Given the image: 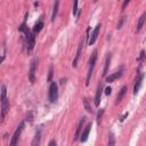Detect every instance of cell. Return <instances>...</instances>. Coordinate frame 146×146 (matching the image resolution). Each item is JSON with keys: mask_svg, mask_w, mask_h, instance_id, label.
I'll use <instances>...</instances> for the list:
<instances>
[{"mask_svg": "<svg viewBox=\"0 0 146 146\" xmlns=\"http://www.w3.org/2000/svg\"><path fill=\"white\" fill-rule=\"evenodd\" d=\"M25 33V47H26V51L30 54L33 48H34V44H35V38H34V34L33 32H30L27 29L24 31Z\"/></svg>", "mask_w": 146, "mask_h": 146, "instance_id": "6da1fadb", "label": "cell"}, {"mask_svg": "<svg viewBox=\"0 0 146 146\" xmlns=\"http://www.w3.org/2000/svg\"><path fill=\"white\" fill-rule=\"evenodd\" d=\"M96 60H97V50H95L89 59V68H88V73H87V81H86V84L88 86L89 82H90V79H91V75H92V72H94V68H95V65H96Z\"/></svg>", "mask_w": 146, "mask_h": 146, "instance_id": "7a4b0ae2", "label": "cell"}, {"mask_svg": "<svg viewBox=\"0 0 146 146\" xmlns=\"http://www.w3.org/2000/svg\"><path fill=\"white\" fill-rule=\"evenodd\" d=\"M48 98L50 103H55L58 98V86L55 81H51L49 86V92H48Z\"/></svg>", "mask_w": 146, "mask_h": 146, "instance_id": "3957f363", "label": "cell"}, {"mask_svg": "<svg viewBox=\"0 0 146 146\" xmlns=\"http://www.w3.org/2000/svg\"><path fill=\"white\" fill-rule=\"evenodd\" d=\"M23 128H24V122H21L19 125L17 127V129L15 130V132H14V135H13V138H11V140H10V145H11V146H15V145L18 143V139H19V136H21V133H22V131H23Z\"/></svg>", "mask_w": 146, "mask_h": 146, "instance_id": "277c9868", "label": "cell"}, {"mask_svg": "<svg viewBox=\"0 0 146 146\" xmlns=\"http://www.w3.org/2000/svg\"><path fill=\"white\" fill-rule=\"evenodd\" d=\"M38 62H39V59H38V58H34V59L31 62L30 74H29V78H30V81H31V83H34V81H35V72H36Z\"/></svg>", "mask_w": 146, "mask_h": 146, "instance_id": "5b68a950", "label": "cell"}, {"mask_svg": "<svg viewBox=\"0 0 146 146\" xmlns=\"http://www.w3.org/2000/svg\"><path fill=\"white\" fill-rule=\"evenodd\" d=\"M143 79H144V73L139 72L137 73V76H136V80H135V86H133V95H137L139 89H140V86H141V82H143Z\"/></svg>", "mask_w": 146, "mask_h": 146, "instance_id": "8992f818", "label": "cell"}, {"mask_svg": "<svg viewBox=\"0 0 146 146\" xmlns=\"http://www.w3.org/2000/svg\"><path fill=\"white\" fill-rule=\"evenodd\" d=\"M100 27H102V25H100V24H97V26H96L95 30L92 31V33H91V35L89 36V40H88V44H89V46H91V44H94V43L96 42V40H97V38H98V34H99Z\"/></svg>", "mask_w": 146, "mask_h": 146, "instance_id": "52a82bcc", "label": "cell"}, {"mask_svg": "<svg viewBox=\"0 0 146 146\" xmlns=\"http://www.w3.org/2000/svg\"><path fill=\"white\" fill-rule=\"evenodd\" d=\"M84 122H86V116L81 117V120L79 121V123H78V125H76V130H75L74 138H73V140H74V141H75V140H78V139H79V137L81 136V130H82V128H83Z\"/></svg>", "mask_w": 146, "mask_h": 146, "instance_id": "ba28073f", "label": "cell"}, {"mask_svg": "<svg viewBox=\"0 0 146 146\" xmlns=\"http://www.w3.org/2000/svg\"><path fill=\"white\" fill-rule=\"evenodd\" d=\"M90 129H91V122H89V123H88V124L84 127V129L82 130V132H81V136H80V140H81L82 143H84V141L88 139V136H89Z\"/></svg>", "mask_w": 146, "mask_h": 146, "instance_id": "9c48e42d", "label": "cell"}, {"mask_svg": "<svg viewBox=\"0 0 146 146\" xmlns=\"http://www.w3.org/2000/svg\"><path fill=\"white\" fill-rule=\"evenodd\" d=\"M82 47H83V40H81V42H80V44H79V47H78L75 57H74L73 63H72V66H73V67H76V65H78V62H79L80 56H81V52H82Z\"/></svg>", "mask_w": 146, "mask_h": 146, "instance_id": "30bf717a", "label": "cell"}, {"mask_svg": "<svg viewBox=\"0 0 146 146\" xmlns=\"http://www.w3.org/2000/svg\"><path fill=\"white\" fill-rule=\"evenodd\" d=\"M8 110H9V100L6 98V99L1 100V119H2V121H3Z\"/></svg>", "mask_w": 146, "mask_h": 146, "instance_id": "8fae6325", "label": "cell"}, {"mask_svg": "<svg viewBox=\"0 0 146 146\" xmlns=\"http://www.w3.org/2000/svg\"><path fill=\"white\" fill-rule=\"evenodd\" d=\"M102 94H103V84L99 83L98 84V88H97V91H96V96H95V106H99Z\"/></svg>", "mask_w": 146, "mask_h": 146, "instance_id": "7c38bea8", "label": "cell"}, {"mask_svg": "<svg viewBox=\"0 0 146 146\" xmlns=\"http://www.w3.org/2000/svg\"><path fill=\"white\" fill-rule=\"evenodd\" d=\"M121 76H122V70H120V71H117V72H114V73H112L111 75L106 76V82H113V81H115L116 79H119V78H121Z\"/></svg>", "mask_w": 146, "mask_h": 146, "instance_id": "4fadbf2b", "label": "cell"}, {"mask_svg": "<svg viewBox=\"0 0 146 146\" xmlns=\"http://www.w3.org/2000/svg\"><path fill=\"white\" fill-rule=\"evenodd\" d=\"M145 21H146V13H143V14H141V16L139 17L138 22H137V27H136V32H140V30H141V27H143V25H144Z\"/></svg>", "mask_w": 146, "mask_h": 146, "instance_id": "5bb4252c", "label": "cell"}, {"mask_svg": "<svg viewBox=\"0 0 146 146\" xmlns=\"http://www.w3.org/2000/svg\"><path fill=\"white\" fill-rule=\"evenodd\" d=\"M59 2L60 0H55V5H54V8H52V14H51V22H54L57 17V14H58V8H59Z\"/></svg>", "mask_w": 146, "mask_h": 146, "instance_id": "9a60e30c", "label": "cell"}, {"mask_svg": "<svg viewBox=\"0 0 146 146\" xmlns=\"http://www.w3.org/2000/svg\"><path fill=\"white\" fill-rule=\"evenodd\" d=\"M111 59H112V54H107L106 60H105V66H104V71H103V76H106V73L108 71L110 64H111Z\"/></svg>", "mask_w": 146, "mask_h": 146, "instance_id": "2e32d148", "label": "cell"}, {"mask_svg": "<svg viewBox=\"0 0 146 146\" xmlns=\"http://www.w3.org/2000/svg\"><path fill=\"white\" fill-rule=\"evenodd\" d=\"M125 92H127V87L124 86V87H122V89H121V90H120V92L117 94V96H116V102H115V104H119V103H121V100H122V98L124 97Z\"/></svg>", "mask_w": 146, "mask_h": 146, "instance_id": "e0dca14e", "label": "cell"}, {"mask_svg": "<svg viewBox=\"0 0 146 146\" xmlns=\"http://www.w3.org/2000/svg\"><path fill=\"white\" fill-rule=\"evenodd\" d=\"M40 138H41V130H40V128L36 130V132H35V136H34V139H33V141H32V145L33 146H35V145H40Z\"/></svg>", "mask_w": 146, "mask_h": 146, "instance_id": "ac0fdd59", "label": "cell"}, {"mask_svg": "<svg viewBox=\"0 0 146 146\" xmlns=\"http://www.w3.org/2000/svg\"><path fill=\"white\" fill-rule=\"evenodd\" d=\"M42 27H43V22H42V21H39V22L34 25V27H33V33H39V32L42 30Z\"/></svg>", "mask_w": 146, "mask_h": 146, "instance_id": "d6986e66", "label": "cell"}, {"mask_svg": "<svg viewBox=\"0 0 146 146\" xmlns=\"http://www.w3.org/2000/svg\"><path fill=\"white\" fill-rule=\"evenodd\" d=\"M83 105H84V108L87 110V112H89V113H91V112H92V110H91V107H90V104H89L88 98H83Z\"/></svg>", "mask_w": 146, "mask_h": 146, "instance_id": "ffe728a7", "label": "cell"}, {"mask_svg": "<svg viewBox=\"0 0 146 146\" xmlns=\"http://www.w3.org/2000/svg\"><path fill=\"white\" fill-rule=\"evenodd\" d=\"M78 3L79 0H73V15H76L78 13Z\"/></svg>", "mask_w": 146, "mask_h": 146, "instance_id": "44dd1931", "label": "cell"}, {"mask_svg": "<svg viewBox=\"0 0 146 146\" xmlns=\"http://www.w3.org/2000/svg\"><path fill=\"white\" fill-rule=\"evenodd\" d=\"M115 144V140H114V136H113V133H111L110 135V138H108V145H114Z\"/></svg>", "mask_w": 146, "mask_h": 146, "instance_id": "7402d4cb", "label": "cell"}, {"mask_svg": "<svg viewBox=\"0 0 146 146\" xmlns=\"http://www.w3.org/2000/svg\"><path fill=\"white\" fill-rule=\"evenodd\" d=\"M103 113H104V110H100V111L98 112V114H97V122H98V123H100V117H102Z\"/></svg>", "mask_w": 146, "mask_h": 146, "instance_id": "603a6c76", "label": "cell"}, {"mask_svg": "<svg viewBox=\"0 0 146 146\" xmlns=\"http://www.w3.org/2000/svg\"><path fill=\"white\" fill-rule=\"evenodd\" d=\"M51 79H52V66H50L49 68V75H48V81L51 82Z\"/></svg>", "mask_w": 146, "mask_h": 146, "instance_id": "cb8c5ba5", "label": "cell"}, {"mask_svg": "<svg viewBox=\"0 0 146 146\" xmlns=\"http://www.w3.org/2000/svg\"><path fill=\"white\" fill-rule=\"evenodd\" d=\"M144 58H145V51H144V50H141V51H140V56H139L138 60H139V62H143V60H144Z\"/></svg>", "mask_w": 146, "mask_h": 146, "instance_id": "d4e9b609", "label": "cell"}, {"mask_svg": "<svg viewBox=\"0 0 146 146\" xmlns=\"http://www.w3.org/2000/svg\"><path fill=\"white\" fill-rule=\"evenodd\" d=\"M129 2H130V0H124V1H123V3H122V10H123V9H125V7L128 6V3H129Z\"/></svg>", "mask_w": 146, "mask_h": 146, "instance_id": "484cf974", "label": "cell"}, {"mask_svg": "<svg viewBox=\"0 0 146 146\" xmlns=\"http://www.w3.org/2000/svg\"><path fill=\"white\" fill-rule=\"evenodd\" d=\"M111 92H112V88H111V87H107V88L105 89V94L108 96V95H111Z\"/></svg>", "mask_w": 146, "mask_h": 146, "instance_id": "4316f807", "label": "cell"}, {"mask_svg": "<svg viewBox=\"0 0 146 146\" xmlns=\"http://www.w3.org/2000/svg\"><path fill=\"white\" fill-rule=\"evenodd\" d=\"M26 120H27L29 122H31V121H32V113H31V112H30V113L26 115Z\"/></svg>", "mask_w": 146, "mask_h": 146, "instance_id": "83f0119b", "label": "cell"}, {"mask_svg": "<svg viewBox=\"0 0 146 146\" xmlns=\"http://www.w3.org/2000/svg\"><path fill=\"white\" fill-rule=\"evenodd\" d=\"M127 116H128V112H125V113H124V114H123V115L121 116V119H120V121H121V122H122V121H124V119H125Z\"/></svg>", "mask_w": 146, "mask_h": 146, "instance_id": "f1b7e54d", "label": "cell"}, {"mask_svg": "<svg viewBox=\"0 0 146 146\" xmlns=\"http://www.w3.org/2000/svg\"><path fill=\"white\" fill-rule=\"evenodd\" d=\"M123 22H124V18H121V21H120V23L117 24V29H121V26H122V24H123Z\"/></svg>", "mask_w": 146, "mask_h": 146, "instance_id": "f546056e", "label": "cell"}, {"mask_svg": "<svg viewBox=\"0 0 146 146\" xmlns=\"http://www.w3.org/2000/svg\"><path fill=\"white\" fill-rule=\"evenodd\" d=\"M56 144H57V143H56V140H51L48 145H49V146H52V145H56Z\"/></svg>", "mask_w": 146, "mask_h": 146, "instance_id": "4dcf8cb0", "label": "cell"}, {"mask_svg": "<svg viewBox=\"0 0 146 146\" xmlns=\"http://www.w3.org/2000/svg\"><path fill=\"white\" fill-rule=\"evenodd\" d=\"M97 1H98V0H94V2H97Z\"/></svg>", "mask_w": 146, "mask_h": 146, "instance_id": "1f68e13d", "label": "cell"}, {"mask_svg": "<svg viewBox=\"0 0 146 146\" xmlns=\"http://www.w3.org/2000/svg\"><path fill=\"white\" fill-rule=\"evenodd\" d=\"M145 41H146V38H145Z\"/></svg>", "mask_w": 146, "mask_h": 146, "instance_id": "d6a6232c", "label": "cell"}]
</instances>
